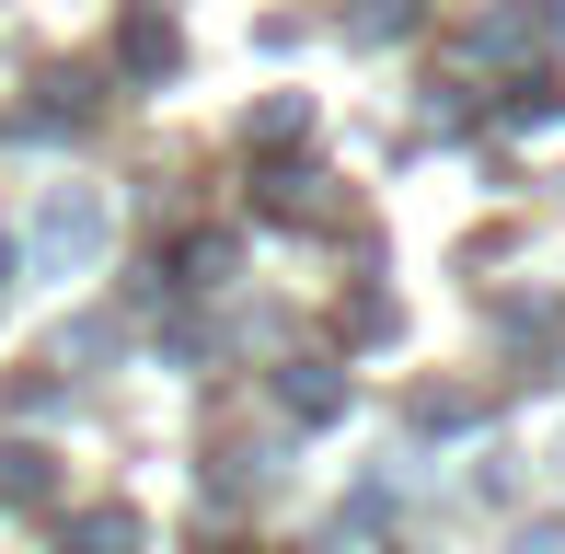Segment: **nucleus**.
<instances>
[{"mask_svg":"<svg viewBox=\"0 0 565 554\" xmlns=\"http://www.w3.org/2000/svg\"><path fill=\"white\" fill-rule=\"evenodd\" d=\"M93 232H105L93 196H58V209H46V255H93Z\"/></svg>","mask_w":565,"mask_h":554,"instance_id":"1","label":"nucleus"},{"mask_svg":"<svg viewBox=\"0 0 565 554\" xmlns=\"http://www.w3.org/2000/svg\"><path fill=\"white\" fill-rule=\"evenodd\" d=\"M70 554H139V509H93L82 532H70Z\"/></svg>","mask_w":565,"mask_h":554,"instance_id":"2","label":"nucleus"},{"mask_svg":"<svg viewBox=\"0 0 565 554\" xmlns=\"http://www.w3.org/2000/svg\"><path fill=\"white\" fill-rule=\"evenodd\" d=\"M277 393H289V416H335V405H347V393H335V370H289Z\"/></svg>","mask_w":565,"mask_h":554,"instance_id":"3","label":"nucleus"},{"mask_svg":"<svg viewBox=\"0 0 565 554\" xmlns=\"http://www.w3.org/2000/svg\"><path fill=\"white\" fill-rule=\"evenodd\" d=\"M520 554H565V532H520Z\"/></svg>","mask_w":565,"mask_h":554,"instance_id":"4","label":"nucleus"}]
</instances>
